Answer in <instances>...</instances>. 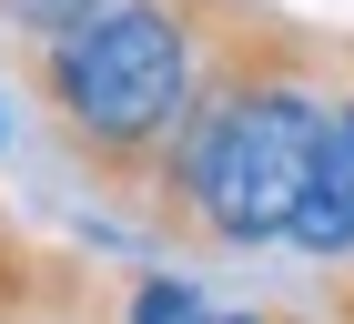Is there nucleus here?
<instances>
[{"label": "nucleus", "mask_w": 354, "mask_h": 324, "mask_svg": "<svg viewBox=\"0 0 354 324\" xmlns=\"http://www.w3.org/2000/svg\"><path fill=\"white\" fill-rule=\"evenodd\" d=\"M30 91L61 142L122 192H162L172 142L192 122V30L172 0H111L91 21L30 41Z\"/></svg>", "instance_id": "obj_1"}, {"label": "nucleus", "mask_w": 354, "mask_h": 324, "mask_svg": "<svg viewBox=\"0 0 354 324\" xmlns=\"http://www.w3.org/2000/svg\"><path fill=\"white\" fill-rule=\"evenodd\" d=\"M314 132H324V102L294 71L233 61L223 81L192 91V122L162 172V213L203 243H233V253L294 233L304 183H314Z\"/></svg>", "instance_id": "obj_2"}, {"label": "nucleus", "mask_w": 354, "mask_h": 324, "mask_svg": "<svg viewBox=\"0 0 354 324\" xmlns=\"http://www.w3.org/2000/svg\"><path fill=\"white\" fill-rule=\"evenodd\" d=\"M304 253H354V91L324 102V132H314V183H304V213H294Z\"/></svg>", "instance_id": "obj_3"}, {"label": "nucleus", "mask_w": 354, "mask_h": 324, "mask_svg": "<svg viewBox=\"0 0 354 324\" xmlns=\"http://www.w3.org/2000/svg\"><path fill=\"white\" fill-rule=\"evenodd\" d=\"M91 10H111V0H0V21H10V30H30V41H51V30L91 21Z\"/></svg>", "instance_id": "obj_4"}, {"label": "nucleus", "mask_w": 354, "mask_h": 324, "mask_svg": "<svg viewBox=\"0 0 354 324\" xmlns=\"http://www.w3.org/2000/svg\"><path fill=\"white\" fill-rule=\"evenodd\" d=\"M132 324H203V304H192V284L162 273V284H142V294H132Z\"/></svg>", "instance_id": "obj_5"}, {"label": "nucleus", "mask_w": 354, "mask_h": 324, "mask_svg": "<svg viewBox=\"0 0 354 324\" xmlns=\"http://www.w3.org/2000/svg\"><path fill=\"white\" fill-rule=\"evenodd\" d=\"M203 324H253V314H203Z\"/></svg>", "instance_id": "obj_6"}, {"label": "nucleus", "mask_w": 354, "mask_h": 324, "mask_svg": "<svg viewBox=\"0 0 354 324\" xmlns=\"http://www.w3.org/2000/svg\"><path fill=\"white\" fill-rule=\"evenodd\" d=\"M0 132H10V122H0Z\"/></svg>", "instance_id": "obj_7"}]
</instances>
